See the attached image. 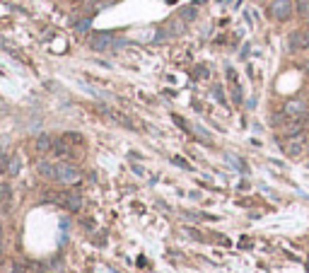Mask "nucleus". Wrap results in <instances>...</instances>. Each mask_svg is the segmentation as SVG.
Returning a JSON list of instances; mask_svg holds the SVG:
<instances>
[{
  "instance_id": "423d86ee",
  "label": "nucleus",
  "mask_w": 309,
  "mask_h": 273,
  "mask_svg": "<svg viewBox=\"0 0 309 273\" xmlns=\"http://www.w3.org/2000/svg\"><path fill=\"white\" fill-rule=\"evenodd\" d=\"M56 203H61L66 210H78V208H82V196L75 191H66L56 196Z\"/></svg>"
},
{
  "instance_id": "9b49d317",
  "label": "nucleus",
  "mask_w": 309,
  "mask_h": 273,
  "mask_svg": "<svg viewBox=\"0 0 309 273\" xmlns=\"http://www.w3.org/2000/svg\"><path fill=\"white\" fill-rule=\"evenodd\" d=\"M297 10H299V15L309 22V0H297Z\"/></svg>"
},
{
  "instance_id": "20e7f679",
  "label": "nucleus",
  "mask_w": 309,
  "mask_h": 273,
  "mask_svg": "<svg viewBox=\"0 0 309 273\" xmlns=\"http://www.w3.org/2000/svg\"><path fill=\"white\" fill-rule=\"evenodd\" d=\"M268 13L273 20H280V22L290 20V17H292V0H273Z\"/></svg>"
},
{
  "instance_id": "2eb2a0df",
  "label": "nucleus",
  "mask_w": 309,
  "mask_h": 273,
  "mask_svg": "<svg viewBox=\"0 0 309 273\" xmlns=\"http://www.w3.org/2000/svg\"><path fill=\"white\" fill-rule=\"evenodd\" d=\"M181 15H184V17H196V8H184Z\"/></svg>"
},
{
  "instance_id": "f8f14e48",
  "label": "nucleus",
  "mask_w": 309,
  "mask_h": 273,
  "mask_svg": "<svg viewBox=\"0 0 309 273\" xmlns=\"http://www.w3.org/2000/svg\"><path fill=\"white\" fill-rule=\"evenodd\" d=\"M27 273H51V271H49V266H44V263H29Z\"/></svg>"
},
{
  "instance_id": "dca6fc26",
  "label": "nucleus",
  "mask_w": 309,
  "mask_h": 273,
  "mask_svg": "<svg viewBox=\"0 0 309 273\" xmlns=\"http://www.w3.org/2000/svg\"><path fill=\"white\" fill-rule=\"evenodd\" d=\"M174 164L184 167V169H191V167H188V162H186V160H181V157H174Z\"/></svg>"
},
{
  "instance_id": "ddd939ff",
  "label": "nucleus",
  "mask_w": 309,
  "mask_h": 273,
  "mask_svg": "<svg viewBox=\"0 0 309 273\" xmlns=\"http://www.w3.org/2000/svg\"><path fill=\"white\" fill-rule=\"evenodd\" d=\"M92 27V20L87 17V20H80V22H75V32H87V29Z\"/></svg>"
},
{
  "instance_id": "39448f33",
  "label": "nucleus",
  "mask_w": 309,
  "mask_h": 273,
  "mask_svg": "<svg viewBox=\"0 0 309 273\" xmlns=\"http://www.w3.org/2000/svg\"><path fill=\"white\" fill-rule=\"evenodd\" d=\"M309 49V29H297L290 34V51H307Z\"/></svg>"
},
{
  "instance_id": "a211bd4d",
  "label": "nucleus",
  "mask_w": 309,
  "mask_h": 273,
  "mask_svg": "<svg viewBox=\"0 0 309 273\" xmlns=\"http://www.w3.org/2000/svg\"><path fill=\"white\" fill-rule=\"evenodd\" d=\"M307 70H309V63H307Z\"/></svg>"
},
{
  "instance_id": "9d476101",
  "label": "nucleus",
  "mask_w": 309,
  "mask_h": 273,
  "mask_svg": "<svg viewBox=\"0 0 309 273\" xmlns=\"http://www.w3.org/2000/svg\"><path fill=\"white\" fill-rule=\"evenodd\" d=\"M37 150L39 152H51L54 150V138L51 136H39L37 138Z\"/></svg>"
},
{
  "instance_id": "6e6552de",
  "label": "nucleus",
  "mask_w": 309,
  "mask_h": 273,
  "mask_svg": "<svg viewBox=\"0 0 309 273\" xmlns=\"http://www.w3.org/2000/svg\"><path fill=\"white\" fill-rule=\"evenodd\" d=\"M20 169H22V160H20L17 155H10V157H8V164H5V174H8V177H17Z\"/></svg>"
},
{
  "instance_id": "f3484780",
  "label": "nucleus",
  "mask_w": 309,
  "mask_h": 273,
  "mask_svg": "<svg viewBox=\"0 0 309 273\" xmlns=\"http://www.w3.org/2000/svg\"><path fill=\"white\" fill-rule=\"evenodd\" d=\"M0 237H3V230H0Z\"/></svg>"
},
{
  "instance_id": "f03ea898",
  "label": "nucleus",
  "mask_w": 309,
  "mask_h": 273,
  "mask_svg": "<svg viewBox=\"0 0 309 273\" xmlns=\"http://www.w3.org/2000/svg\"><path fill=\"white\" fill-rule=\"evenodd\" d=\"M80 179V169L68 162H54V181L61 184H75Z\"/></svg>"
},
{
  "instance_id": "0eeeda50",
  "label": "nucleus",
  "mask_w": 309,
  "mask_h": 273,
  "mask_svg": "<svg viewBox=\"0 0 309 273\" xmlns=\"http://www.w3.org/2000/svg\"><path fill=\"white\" fill-rule=\"evenodd\" d=\"M285 150H287V155L297 157L299 152L304 150V136L302 133H290L287 140H285Z\"/></svg>"
},
{
  "instance_id": "4468645a",
  "label": "nucleus",
  "mask_w": 309,
  "mask_h": 273,
  "mask_svg": "<svg viewBox=\"0 0 309 273\" xmlns=\"http://www.w3.org/2000/svg\"><path fill=\"white\" fill-rule=\"evenodd\" d=\"M49 271L51 273H66V266H63V261H51V263H49Z\"/></svg>"
},
{
  "instance_id": "f257e3e1",
  "label": "nucleus",
  "mask_w": 309,
  "mask_h": 273,
  "mask_svg": "<svg viewBox=\"0 0 309 273\" xmlns=\"http://www.w3.org/2000/svg\"><path fill=\"white\" fill-rule=\"evenodd\" d=\"M282 114H285L290 121H304V119L309 116V107H307V102H304V99L295 97V99H287V102H285Z\"/></svg>"
},
{
  "instance_id": "7ed1b4c3",
  "label": "nucleus",
  "mask_w": 309,
  "mask_h": 273,
  "mask_svg": "<svg viewBox=\"0 0 309 273\" xmlns=\"http://www.w3.org/2000/svg\"><path fill=\"white\" fill-rule=\"evenodd\" d=\"M90 44H92L94 51H109V49H114V46H123V41H116V37H114L111 32H99V34H94Z\"/></svg>"
},
{
  "instance_id": "1a4fd4ad",
  "label": "nucleus",
  "mask_w": 309,
  "mask_h": 273,
  "mask_svg": "<svg viewBox=\"0 0 309 273\" xmlns=\"http://www.w3.org/2000/svg\"><path fill=\"white\" fill-rule=\"evenodd\" d=\"M37 172H39V177H44V179H54V162L41 160V162L37 164Z\"/></svg>"
}]
</instances>
